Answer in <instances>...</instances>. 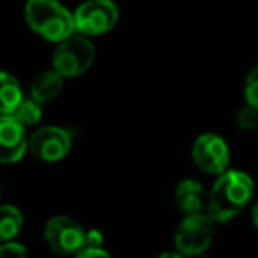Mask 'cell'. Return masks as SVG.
<instances>
[{
	"mask_svg": "<svg viewBox=\"0 0 258 258\" xmlns=\"http://www.w3.org/2000/svg\"><path fill=\"white\" fill-rule=\"evenodd\" d=\"M175 200L184 214H195V212H204L207 205V195L198 180L184 179L177 186Z\"/></svg>",
	"mask_w": 258,
	"mask_h": 258,
	"instance_id": "obj_10",
	"label": "cell"
},
{
	"mask_svg": "<svg viewBox=\"0 0 258 258\" xmlns=\"http://www.w3.org/2000/svg\"><path fill=\"white\" fill-rule=\"evenodd\" d=\"M62 87H64V76L57 73L55 69L51 71H43L41 75L36 76L30 87V97L41 104H46L53 101L55 97L60 94Z\"/></svg>",
	"mask_w": 258,
	"mask_h": 258,
	"instance_id": "obj_11",
	"label": "cell"
},
{
	"mask_svg": "<svg viewBox=\"0 0 258 258\" xmlns=\"http://www.w3.org/2000/svg\"><path fill=\"white\" fill-rule=\"evenodd\" d=\"M76 32L87 37L106 34L117 25L118 9L111 0H87L75 11Z\"/></svg>",
	"mask_w": 258,
	"mask_h": 258,
	"instance_id": "obj_5",
	"label": "cell"
},
{
	"mask_svg": "<svg viewBox=\"0 0 258 258\" xmlns=\"http://www.w3.org/2000/svg\"><path fill=\"white\" fill-rule=\"evenodd\" d=\"M251 218H253V225L256 226V230H258V198H256V202L253 204V212H251Z\"/></svg>",
	"mask_w": 258,
	"mask_h": 258,
	"instance_id": "obj_19",
	"label": "cell"
},
{
	"mask_svg": "<svg viewBox=\"0 0 258 258\" xmlns=\"http://www.w3.org/2000/svg\"><path fill=\"white\" fill-rule=\"evenodd\" d=\"M244 96H246L247 104L258 108V66H254L247 73L246 85H244Z\"/></svg>",
	"mask_w": 258,
	"mask_h": 258,
	"instance_id": "obj_17",
	"label": "cell"
},
{
	"mask_svg": "<svg viewBox=\"0 0 258 258\" xmlns=\"http://www.w3.org/2000/svg\"><path fill=\"white\" fill-rule=\"evenodd\" d=\"M9 115H13L25 127H32V125L39 124L43 110H41V103H37L34 97H23L18 106L13 110V113Z\"/></svg>",
	"mask_w": 258,
	"mask_h": 258,
	"instance_id": "obj_14",
	"label": "cell"
},
{
	"mask_svg": "<svg viewBox=\"0 0 258 258\" xmlns=\"http://www.w3.org/2000/svg\"><path fill=\"white\" fill-rule=\"evenodd\" d=\"M29 151V137L25 125H22L13 115H0V163H18Z\"/></svg>",
	"mask_w": 258,
	"mask_h": 258,
	"instance_id": "obj_9",
	"label": "cell"
},
{
	"mask_svg": "<svg viewBox=\"0 0 258 258\" xmlns=\"http://www.w3.org/2000/svg\"><path fill=\"white\" fill-rule=\"evenodd\" d=\"M254 182L246 172L228 170L218 175V180L212 186L207 197L205 212L212 221L226 223L239 216L246 205L253 200Z\"/></svg>",
	"mask_w": 258,
	"mask_h": 258,
	"instance_id": "obj_1",
	"label": "cell"
},
{
	"mask_svg": "<svg viewBox=\"0 0 258 258\" xmlns=\"http://www.w3.org/2000/svg\"><path fill=\"white\" fill-rule=\"evenodd\" d=\"M25 20L37 36L51 43H60L76 32L75 16L58 0H29Z\"/></svg>",
	"mask_w": 258,
	"mask_h": 258,
	"instance_id": "obj_2",
	"label": "cell"
},
{
	"mask_svg": "<svg viewBox=\"0 0 258 258\" xmlns=\"http://www.w3.org/2000/svg\"><path fill=\"white\" fill-rule=\"evenodd\" d=\"M29 151L44 163H57L71 151V133L58 125H44L29 138Z\"/></svg>",
	"mask_w": 258,
	"mask_h": 258,
	"instance_id": "obj_6",
	"label": "cell"
},
{
	"mask_svg": "<svg viewBox=\"0 0 258 258\" xmlns=\"http://www.w3.org/2000/svg\"><path fill=\"white\" fill-rule=\"evenodd\" d=\"M235 122L244 131H254V129H258V108L251 106V104L242 106L237 111Z\"/></svg>",
	"mask_w": 258,
	"mask_h": 258,
	"instance_id": "obj_16",
	"label": "cell"
},
{
	"mask_svg": "<svg viewBox=\"0 0 258 258\" xmlns=\"http://www.w3.org/2000/svg\"><path fill=\"white\" fill-rule=\"evenodd\" d=\"M83 239V226L69 216H53L44 226V240L57 254H76Z\"/></svg>",
	"mask_w": 258,
	"mask_h": 258,
	"instance_id": "obj_7",
	"label": "cell"
},
{
	"mask_svg": "<svg viewBox=\"0 0 258 258\" xmlns=\"http://www.w3.org/2000/svg\"><path fill=\"white\" fill-rule=\"evenodd\" d=\"M27 249L23 244L15 242V240H6L0 244V258L6 256H25Z\"/></svg>",
	"mask_w": 258,
	"mask_h": 258,
	"instance_id": "obj_18",
	"label": "cell"
},
{
	"mask_svg": "<svg viewBox=\"0 0 258 258\" xmlns=\"http://www.w3.org/2000/svg\"><path fill=\"white\" fill-rule=\"evenodd\" d=\"M22 99L23 92L18 80L9 73L0 71V115L13 113Z\"/></svg>",
	"mask_w": 258,
	"mask_h": 258,
	"instance_id": "obj_12",
	"label": "cell"
},
{
	"mask_svg": "<svg viewBox=\"0 0 258 258\" xmlns=\"http://www.w3.org/2000/svg\"><path fill=\"white\" fill-rule=\"evenodd\" d=\"M207 212H195L186 214V218L179 223L173 235V244L182 256L202 254L212 242L214 225Z\"/></svg>",
	"mask_w": 258,
	"mask_h": 258,
	"instance_id": "obj_4",
	"label": "cell"
},
{
	"mask_svg": "<svg viewBox=\"0 0 258 258\" xmlns=\"http://www.w3.org/2000/svg\"><path fill=\"white\" fill-rule=\"evenodd\" d=\"M256 131H258V129H256Z\"/></svg>",
	"mask_w": 258,
	"mask_h": 258,
	"instance_id": "obj_21",
	"label": "cell"
},
{
	"mask_svg": "<svg viewBox=\"0 0 258 258\" xmlns=\"http://www.w3.org/2000/svg\"><path fill=\"white\" fill-rule=\"evenodd\" d=\"M193 161L202 172L209 175H219L230 165V149L221 137L214 133H205L193 144Z\"/></svg>",
	"mask_w": 258,
	"mask_h": 258,
	"instance_id": "obj_8",
	"label": "cell"
},
{
	"mask_svg": "<svg viewBox=\"0 0 258 258\" xmlns=\"http://www.w3.org/2000/svg\"><path fill=\"white\" fill-rule=\"evenodd\" d=\"M23 214L15 205H0V242L13 240L23 228Z\"/></svg>",
	"mask_w": 258,
	"mask_h": 258,
	"instance_id": "obj_13",
	"label": "cell"
},
{
	"mask_svg": "<svg viewBox=\"0 0 258 258\" xmlns=\"http://www.w3.org/2000/svg\"><path fill=\"white\" fill-rule=\"evenodd\" d=\"M0 197H2V187H0Z\"/></svg>",
	"mask_w": 258,
	"mask_h": 258,
	"instance_id": "obj_20",
	"label": "cell"
},
{
	"mask_svg": "<svg viewBox=\"0 0 258 258\" xmlns=\"http://www.w3.org/2000/svg\"><path fill=\"white\" fill-rule=\"evenodd\" d=\"M104 237L99 230L92 228L89 232H85V239H83L82 247L78 249L80 258H90V256H110L106 249H104Z\"/></svg>",
	"mask_w": 258,
	"mask_h": 258,
	"instance_id": "obj_15",
	"label": "cell"
},
{
	"mask_svg": "<svg viewBox=\"0 0 258 258\" xmlns=\"http://www.w3.org/2000/svg\"><path fill=\"white\" fill-rule=\"evenodd\" d=\"M96 58V48H94L90 37L83 34H71L60 41L57 50L53 51V69L60 73L64 78H78L82 76Z\"/></svg>",
	"mask_w": 258,
	"mask_h": 258,
	"instance_id": "obj_3",
	"label": "cell"
}]
</instances>
